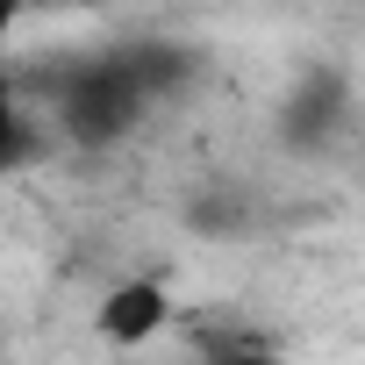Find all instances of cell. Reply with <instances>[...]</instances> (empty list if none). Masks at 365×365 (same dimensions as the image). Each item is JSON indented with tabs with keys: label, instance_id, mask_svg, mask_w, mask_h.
Segmentation results:
<instances>
[{
	"label": "cell",
	"instance_id": "2",
	"mask_svg": "<svg viewBox=\"0 0 365 365\" xmlns=\"http://www.w3.org/2000/svg\"><path fill=\"white\" fill-rule=\"evenodd\" d=\"M230 365H258V358H230Z\"/></svg>",
	"mask_w": 365,
	"mask_h": 365
},
{
	"label": "cell",
	"instance_id": "1",
	"mask_svg": "<svg viewBox=\"0 0 365 365\" xmlns=\"http://www.w3.org/2000/svg\"><path fill=\"white\" fill-rule=\"evenodd\" d=\"M93 329H101V344H115V351L158 344V336L172 329V294H165V279H150V272L115 279V287L101 294V308H93Z\"/></svg>",
	"mask_w": 365,
	"mask_h": 365
}]
</instances>
